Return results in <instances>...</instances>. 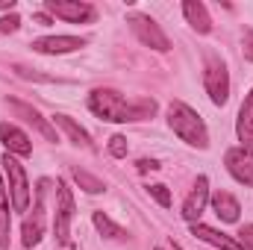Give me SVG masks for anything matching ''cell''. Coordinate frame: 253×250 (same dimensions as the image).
Instances as JSON below:
<instances>
[{
	"label": "cell",
	"mask_w": 253,
	"mask_h": 250,
	"mask_svg": "<svg viewBox=\"0 0 253 250\" xmlns=\"http://www.w3.org/2000/svg\"><path fill=\"white\" fill-rule=\"evenodd\" d=\"M15 6V0H0V9H12Z\"/></svg>",
	"instance_id": "cell-29"
},
{
	"label": "cell",
	"mask_w": 253,
	"mask_h": 250,
	"mask_svg": "<svg viewBox=\"0 0 253 250\" xmlns=\"http://www.w3.org/2000/svg\"><path fill=\"white\" fill-rule=\"evenodd\" d=\"M12 200H9V188L0 180V250H9V233H12Z\"/></svg>",
	"instance_id": "cell-18"
},
{
	"label": "cell",
	"mask_w": 253,
	"mask_h": 250,
	"mask_svg": "<svg viewBox=\"0 0 253 250\" xmlns=\"http://www.w3.org/2000/svg\"><path fill=\"white\" fill-rule=\"evenodd\" d=\"M0 165H3V174L9 177V200H12V209L15 212H27L30 209V183H27L24 165L12 153H3Z\"/></svg>",
	"instance_id": "cell-4"
},
{
	"label": "cell",
	"mask_w": 253,
	"mask_h": 250,
	"mask_svg": "<svg viewBox=\"0 0 253 250\" xmlns=\"http://www.w3.org/2000/svg\"><path fill=\"white\" fill-rule=\"evenodd\" d=\"M91 221H94V227H97V233H100V236H106V239H124V230H121L109 215L94 212V215H91Z\"/></svg>",
	"instance_id": "cell-21"
},
{
	"label": "cell",
	"mask_w": 253,
	"mask_h": 250,
	"mask_svg": "<svg viewBox=\"0 0 253 250\" xmlns=\"http://www.w3.org/2000/svg\"><path fill=\"white\" fill-rule=\"evenodd\" d=\"M203 88L209 94V100L215 106H224L230 100V71L224 59H218L215 53H206V65H203Z\"/></svg>",
	"instance_id": "cell-3"
},
{
	"label": "cell",
	"mask_w": 253,
	"mask_h": 250,
	"mask_svg": "<svg viewBox=\"0 0 253 250\" xmlns=\"http://www.w3.org/2000/svg\"><path fill=\"white\" fill-rule=\"evenodd\" d=\"M33 21L42 24V27H47V24H50V15H33Z\"/></svg>",
	"instance_id": "cell-28"
},
{
	"label": "cell",
	"mask_w": 253,
	"mask_h": 250,
	"mask_svg": "<svg viewBox=\"0 0 253 250\" xmlns=\"http://www.w3.org/2000/svg\"><path fill=\"white\" fill-rule=\"evenodd\" d=\"M147 194H150V197H153L159 206H165V209L171 206V191L162 186V183H156V186H147Z\"/></svg>",
	"instance_id": "cell-22"
},
{
	"label": "cell",
	"mask_w": 253,
	"mask_h": 250,
	"mask_svg": "<svg viewBox=\"0 0 253 250\" xmlns=\"http://www.w3.org/2000/svg\"><path fill=\"white\" fill-rule=\"evenodd\" d=\"M18 27H21V18H18L15 12H9V15L0 18V33H15Z\"/></svg>",
	"instance_id": "cell-24"
},
{
	"label": "cell",
	"mask_w": 253,
	"mask_h": 250,
	"mask_svg": "<svg viewBox=\"0 0 253 250\" xmlns=\"http://www.w3.org/2000/svg\"><path fill=\"white\" fill-rule=\"evenodd\" d=\"M191 236L194 239H200V242H206V245H212V248L218 250H245L239 245V239H233V236H227V233H218L215 227H206V224H191Z\"/></svg>",
	"instance_id": "cell-14"
},
{
	"label": "cell",
	"mask_w": 253,
	"mask_h": 250,
	"mask_svg": "<svg viewBox=\"0 0 253 250\" xmlns=\"http://www.w3.org/2000/svg\"><path fill=\"white\" fill-rule=\"evenodd\" d=\"M242 50H245V59L253 62V27H248L245 36H242Z\"/></svg>",
	"instance_id": "cell-26"
},
{
	"label": "cell",
	"mask_w": 253,
	"mask_h": 250,
	"mask_svg": "<svg viewBox=\"0 0 253 250\" xmlns=\"http://www.w3.org/2000/svg\"><path fill=\"white\" fill-rule=\"evenodd\" d=\"M236 135H239L242 147H253V88H251V94L245 97L242 109H239V118H236Z\"/></svg>",
	"instance_id": "cell-15"
},
{
	"label": "cell",
	"mask_w": 253,
	"mask_h": 250,
	"mask_svg": "<svg viewBox=\"0 0 253 250\" xmlns=\"http://www.w3.org/2000/svg\"><path fill=\"white\" fill-rule=\"evenodd\" d=\"M212 209H215V215H218L224 224H236V221H239V212H242L239 200H236L230 191H215V194H212Z\"/></svg>",
	"instance_id": "cell-16"
},
{
	"label": "cell",
	"mask_w": 253,
	"mask_h": 250,
	"mask_svg": "<svg viewBox=\"0 0 253 250\" xmlns=\"http://www.w3.org/2000/svg\"><path fill=\"white\" fill-rule=\"evenodd\" d=\"M0 141H3V147H6V153H12V156H30V153H33L30 135H27L21 126L9 124V121L0 124Z\"/></svg>",
	"instance_id": "cell-12"
},
{
	"label": "cell",
	"mask_w": 253,
	"mask_h": 250,
	"mask_svg": "<svg viewBox=\"0 0 253 250\" xmlns=\"http://www.w3.org/2000/svg\"><path fill=\"white\" fill-rule=\"evenodd\" d=\"M53 124L62 126L65 135H68L77 147H91V135H88V132H85L80 124H77L74 118H68V115H53Z\"/></svg>",
	"instance_id": "cell-19"
},
{
	"label": "cell",
	"mask_w": 253,
	"mask_h": 250,
	"mask_svg": "<svg viewBox=\"0 0 253 250\" xmlns=\"http://www.w3.org/2000/svg\"><path fill=\"white\" fill-rule=\"evenodd\" d=\"M88 109L112 124H126V121H147L156 112V100L153 97H138V100H126L121 91L115 88H94L88 94Z\"/></svg>",
	"instance_id": "cell-1"
},
{
	"label": "cell",
	"mask_w": 253,
	"mask_h": 250,
	"mask_svg": "<svg viewBox=\"0 0 253 250\" xmlns=\"http://www.w3.org/2000/svg\"><path fill=\"white\" fill-rule=\"evenodd\" d=\"M135 168H138L141 174H147V171H156V168H159V162H156V159H138V165H135Z\"/></svg>",
	"instance_id": "cell-27"
},
{
	"label": "cell",
	"mask_w": 253,
	"mask_h": 250,
	"mask_svg": "<svg viewBox=\"0 0 253 250\" xmlns=\"http://www.w3.org/2000/svg\"><path fill=\"white\" fill-rule=\"evenodd\" d=\"M9 106H12V112H15L18 118H24L27 124H33V129H39V132H42L47 141H59V135H56L53 124H50V121H47V118H44L39 109H33L30 103H21V100H15V97L9 100Z\"/></svg>",
	"instance_id": "cell-11"
},
{
	"label": "cell",
	"mask_w": 253,
	"mask_h": 250,
	"mask_svg": "<svg viewBox=\"0 0 253 250\" xmlns=\"http://www.w3.org/2000/svg\"><path fill=\"white\" fill-rule=\"evenodd\" d=\"M109 153H112L115 159H124L126 156V138L124 135H112V138H109Z\"/></svg>",
	"instance_id": "cell-23"
},
{
	"label": "cell",
	"mask_w": 253,
	"mask_h": 250,
	"mask_svg": "<svg viewBox=\"0 0 253 250\" xmlns=\"http://www.w3.org/2000/svg\"><path fill=\"white\" fill-rule=\"evenodd\" d=\"M71 177H74V183L83 188V191H88V194H100V191H106L103 186V180H97L94 174H88L85 168H80V165H74L71 168Z\"/></svg>",
	"instance_id": "cell-20"
},
{
	"label": "cell",
	"mask_w": 253,
	"mask_h": 250,
	"mask_svg": "<svg viewBox=\"0 0 253 250\" xmlns=\"http://www.w3.org/2000/svg\"><path fill=\"white\" fill-rule=\"evenodd\" d=\"M239 245L245 250H253V224H245V227L239 230Z\"/></svg>",
	"instance_id": "cell-25"
},
{
	"label": "cell",
	"mask_w": 253,
	"mask_h": 250,
	"mask_svg": "<svg viewBox=\"0 0 253 250\" xmlns=\"http://www.w3.org/2000/svg\"><path fill=\"white\" fill-rule=\"evenodd\" d=\"M44 9H47V15H56L68 24H83V21L94 18V9L80 0H44Z\"/></svg>",
	"instance_id": "cell-9"
},
{
	"label": "cell",
	"mask_w": 253,
	"mask_h": 250,
	"mask_svg": "<svg viewBox=\"0 0 253 250\" xmlns=\"http://www.w3.org/2000/svg\"><path fill=\"white\" fill-rule=\"evenodd\" d=\"M156 250H162V248H156Z\"/></svg>",
	"instance_id": "cell-30"
},
{
	"label": "cell",
	"mask_w": 253,
	"mask_h": 250,
	"mask_svg": "<svg viewBox=\"0 0 253 250\" xmlns=\"http://www.w3.org/2000/svg\"><path fill=\"white\" fill-rule=\"evenodd\" d=\"M71 218H74V194L62 180H56V221H53V233L56 242L68 245V233H71Z\"/></svg>",
	"instance_id": "cell-7"
},
{
	"label": "cell",
	"mask_w": 253,
	"mask_h": 250,
	"mask_svg": "<svg viewBox=\"0 0 253 250\" xmlns=\"http://www.w3.org/2000/svg\"><path fill=\"white\" fill-rule=\"evenodd\" d=\"M183 15H186V21L191 24V30H197V33H209L212 30V18H209L206 6L200 0H186L183 3Z\"/></svg>",
	"instance_id": "cell-17"
},
{
	"label": "cell",
	"mask_w": 253,
	"mask_h": 250,
	"mask_svg": "<svg viewBox=\"0 0 253 250\" xmlns=\"http://www.w3.org/2000/svg\"><path fill=\"white\" fill-rule=\"evenodd\" d=\"M168 126L174 129V135H180L186 144L197 147V150H206L209 147V132H206V124L203 118L191 109L189 103L183 100H174L168 106Z\"/></svg>",
	"instance_id": "cell-2"
},
{
	"label": "cell",
	"mask_w": 253,
	"mask_h": 250,
	"mask_svg": "<svg viewBox=\"0 0 253 250\" xmlns=\"http://www.w3.org/2000/svg\"><path fill=\"white\" fill-rule=\"evenodd\" d=\"M30 47H33L36 53L62 56V53H74V50L85 47V39H80V36H44V39H36Z\"/></svg>",
	"instance_id": "cell-10"
},
{
	"label": "cell",
	"mask_w": 253,
	"mask_h": 250,
	"mask_svg": "<svg viewBox=\"0 0 253 250\" xmlns=\"http://www.w3.org/2000/svg\"><path fill=\"white\" fill-rule=\"evenodd\" d=\"M126 24H129V30L135 33V39H138L144 47H150V50H156V53H168V50H171L168 36L162 33V27H159L150 15L132 12V15H126Z\"/></svg>",
	"instance_id": "cell-5"
},
{
	"label": "cell",
	"mask_w": 253,
	"mask_h": 250,
	"mask_svg": "<svg viewBox=\"0 0 253 250\" xmlns=\"http://www.w3.org/2000/svg\"><path fill=\"white\" fill-rule=\"evenodd\" d=\"M47 180H42L39 188H36V209H33V215L24 221V248H36L39 242H42V236H44V194H47Z\"/></svg>",
	"instance_id": "cell-6"
},
{
	"label": "cell",
	"mask_w": 253,
	"mask_h": 250,
	"mask_svg": "<svg viewBox=\"0 0 253 250\" xmlns=\"http://www.w3.org/2000/svg\"><path fill=\"white\" fill-rule=\"evenodd\" d=\"M206 203H209V180H206V177H197L191 194L186 197V203H183V218H186L189 224H197V218H200V212L206 209Z\"/></svg>",
	"instance_id": "cell-13"
},
{
	"label": "cell",
	"mask_w": 253,
	"mask_h": 250,
	"mask_svg": "<svg viewBox=\"0 0 253 250\" xmlns=\"http://www.w3.org/2000/svg\"><path fill=\"white\" fill-rule=\"evenodd\" d=\"M224 162H227V171L236 183L253 186V147H230Z\"/></svg>",
	"instance_id": "cell-8"
}]
</instances>
